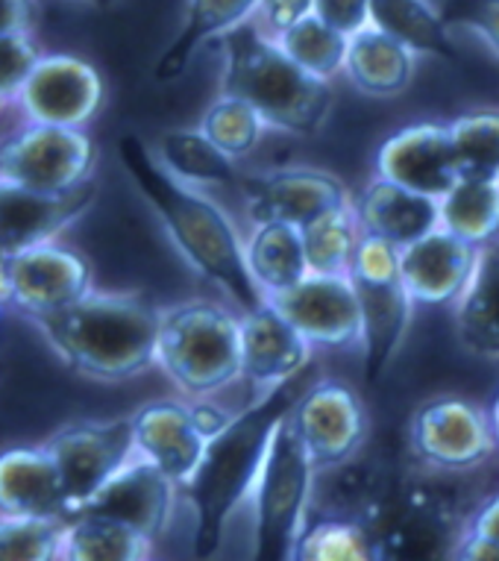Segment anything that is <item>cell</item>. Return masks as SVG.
Returning a JSON list of instances; mask_svg holds the SVG:
<instances>
[{
	"instance_id": "1",
	"label": "cell",
	"mask_w": 499,
	"mask_h": 561,
	"mask_svg": "<svg viewBox=\"0 0 499 561\" xmlns=\"http://www.w3.org/2000/svg\"><path fill=\"white\" fill-rule=\"evenodd\" d=\"M118 157L185 265L221 288L241 314L259 309L265 295L250 276L244 239L221 203L195 185L179 183L139 136L120 138Z\"/></svg>"
},
{
	"instance_id": "2",
	"label": "cell",
	"mask_w": 499,
	"mask_h": 561,
	"mask_svg": "<svg viewBox=\"0 0 499 561\" xmlns=\"http://www.w3.org/2000/svg\"><path fill=\"white\" fill-rule=\"evenodd\" d=\"M309 386L303 374L259 400H250L247 409L235 412L232 424L206 444L195 479L183 488L195 515L192 547L197 559H212L221 550L232 515L253 497L270 444Z\"/></svg>"
},
{
	"instance_id": "3",
	"label": "cell",
	"mask_w": 499,
	"mask_h": 561,
	"mask_svg": "<svg viewBox=\"0 0 499 561\" xmlns=\"http://www.w3.org/2000/svg\"><path fill=\"white\" fill-rule=\"evenodd\" d=\"M165 306L144 291L94 288L68 306L33 323L66 368L94 382H127L156 368L159 327Z\"/></svg>"
},
{
	"instance_id": "4",
	"label": "cell",
	"mask_w": 499,
	"mask_h": 561,
	"mask_svg": "<svg viewBox=\"0 0 499 561\" xmlns=\"http://www.w3.org/2000/svg\"><path fill=\"white\" fill-rule=\"evenodd\" d=\"M221 94L239 98L265 124L291 136H315L333 112V85L297 68L256 21L221 38Z\"/></svg>"
},
{
	"instance_id": "5",
	"label": "cell",
	"mask_w": 499,
	"mask_h": 561,
	"mask_svg": "<svg viewBox=\"0 0 499 561\" xmlns=\"http://www.w3.org/2000/svg\"><path fill=\"white\" fill-rule=\"evenodd\" d=\"M156 368L192 400H206L241 382V314L214 300L165 306Z\"/></svg>"
},
{
	"instance_id": "6",
	"label": "cell",
	"mask_w": 499,
	"mask_h": 561,
	"mask_svg": "<svg viewBox=\"0 0 499 561\" xmlns=\"http://www.w3.org/2000/svg\"><path fill=\"white\" fill-rule=\"evenodd\" d=\"M315 482V465L305 456L294 426L286 421L270 444L259 485L250 497L253 500L250 561H294L297 543L303 538L312 515Z\"/></svg>"
},
{
	"instance_id": "7",
	"label": "cell",
	"mask_w": 499,
	"mask_h": 561,
	"mask_svg": "<svg viewBox=\"0 0 499 561\" xmlns=\"http://www.w3.org/2000/svg\"><path fill=\"white\" fill-rule=\"evenodd\" d=\"M350 279L359 297L364 379L373 386L399 356L417 304L399 274V250L385 241L361 239Z\"/></svg>"
},
{
	"instance_id": "8",
	"label": "cell",
	"mask_w": 499,
	"mask_h": 561,
	"mask_svg": "<svg viewBox=\"0 0 499 561\" xmlns=\"http://www.w3.org/2000/svg\"><path fill=\"white\" fill-rule=\"evenodd\" d=\"M97 145L85 129L24 124L0 138V185L36 194H68L94 183Z\"/></svg>"
},
{
	"instance_id": "9",
	"label": "cell",
	"mask_w": 499,
	"mask_h": 561,
	"mask_svg": "<svg viewBox=\"0 0 499 561\" xmlns=\"http://www.w3.org/2000/svg\"><path fill=\"white\" fill-rule=\"evenodd\" d=\"M45 450L50 453L68 500V520L80 515L120 470L136 459L130 417L109 421H71L47 435Z\"/></svg>"
},
{
	"instance_id": "10",
	"label": "cell",
	"mask_w": 499,
	"mask_h": 561,
	"mask_svg": "<svg viewBox=\"0 0 499 561\" xmlns=\"http://www.w3.org/2000/svg\"><path fill=\"white\" fill-rule=\"evenodd\" d=\"M94 291L92 262L66 241H47L7 259V309L38 323Z\"/></svg>"
},
{
	"instance_id": "11",
	"label": "cell",
	"mask_w": 499,
	"mask_h": 561,
	"mask_svg": "<svg viewBox=\"0 0 499 561\" xmlns=\"http://www.w3.org/2000/svg\"><path fill=\"white\" fill-rule=\"evenodd\" d=\"M408 444L426 468L446 473L479 468L499 450L490 412L453 394L417 405L408 421Z\"/></svg>"
},
{
	"instance_id": "12",
	"label": "cell",
	"mask_w": 499,
	"mask_h": 561,
	"mask_svg": "<svg viewBox=\"0 0 499 561\" xmlns=\"http://www.w3.org/2000/svg\"><path fill=\"white\" fill-rule=\"evenodd\" d=\"M317 473L341 468L368 442L370 417L361 397L338 379H317L305 388L288 417Z\"/></svg>"
},
{
	"instance_id": "13",
	"label": "cell",
	"mask_w": 499,
	"mask_h": 561,
	"mask_svg": "<svg viewBox=\"0 0 499 561\" xmlns=\"http://www.w3.org/2000/svg\"><path fill=\"white\" fill-rule=\"evenodd\" d=\"M239 192L250 227L288 224L305 230L317 218L352 206L350 188L335 174L317 168H277L262 174H244Z\"/></svg>"
},
{
	"instance_id": "14",
	"label": "cell",
	"mask_w": 499,
	"mask_h": 561,
	"mask_svg": "<svg viewBox=\"0 0 499 561\" xmlns=\"http://www.w3.org/2000/svg\"><path fill=\"white\" fill-rule=\"evenodd\" d=\"M103 77L92 62L71 54H45L15 98V106L24 124L85 129L103 110Z\"/></svg>"
},
{
	"instance_id": "15",
	"label": "cell",
	"mask_w": 499,
	"mask_h": 561,
	"mask_svg": "<svg viewBox=\"0 0 499 561\" xmlns=\"http://www.w3.org/2000/svg\"><path fill=\"white\" fill-rule=\"evenodd\" d=\"M312 356L315 347L268 300L241 314V382L253 400L309 374Z\"/></svg>"
},
{
	"instance_id": "16",
	"label": "cell",
	"mask_w": 499,
	"mask_h": 561,
	"mask_svg": "<svg viewBox=\"0 0 499 561\" xmlns=\"http://www.w3.org/2000/svg\"><path fill=\"white\" fill-rule=\"evenodd\" d=\"M312 347H359L361 312L350 276L309 274L297 288L268 300Z\"/></svg>"
},
{
	"instance_id": "17",
	"label": "cell",
	"mask_w": 499,
	"mask_h": 561,
	"mask_svg": "<svg viewBox=\"0 0 499 561\" xmlns=\"http://www.w3.org/2000/svg\"><path fill=\"white\" fill-rule=\"evenodd\" d=\"M376 176L441 201L462 176L446 124H411L385 138L376 153Z\"/></svg>"
},
{
	"instance_id": "18",
	"label": "cell",
	"mask_w": 499,
	"mask_h": 561,
	"mask_svg": "<svg viewBox=\"0 0 499 561\" xmlns=\"http://www.w3.org/2000/svg\"><path fill=\"white\" fill-rule=\"evenodd\" d=\"M136 456L150 461L183 491L195 479L206 453V438L200 435L185 400H153L139 405L130 414Z\"/></svg>"
},
{
	"instance_id": "19",
	"label": "cell",
	"mask_w": 499,
	"mask_h": 561,
	"mask_svg": "<svg viewBox=\"0 0 499 561\" xmlns=\"http://www.w3.org/2000/svg\"><path fill=\"white\" fill-rule=\"evenodd\" d=\"M97 201V183L68 194H36L0 185V253L10 259L30 248L59 241Z\"/></svg>"
},
{
	"instance_id": "20",
	"label": "cell",
	"mask_w": 499,
	"mask_h": 561,
	"mask_svg": "<svg viewBox=\"0 0 499 561\" xmlns=\"http://www.w3.org/2000/svg\"><path fill=\"white\" fill-rule=\"evenodd\" d=\"M179 494H183L179 485H174L150 461L136 456L83 512L120 520V524L132 526L136 533H141L153 543L167 533V526L174 520L176 497Z\"/></svg>"
},
{
	"instance_id": "21",
	"label": "cell",
	"mask_w": 499,
	"mask_h": 561,
	"mask_svg": "<svg viewBox=\"0 0 499 561\" xmlns=\"http://www.w3.org/2000/svg\"><path fill=\"white\" fill-rule=\"evenodd\" d=\"M479 248H473L444 227L399 250V274L415 304L444 306L464 295L476 271Z\"/></svg>"
},
{
	"instance_id": "22",
	"label": "cell",
	"mask_w": 499,
	"mask_h": 561,
	"mask_svg": "<svg viewBox=\"0 0 499 561\" xmlns=\"http://www.w3.org/2000/svg\"><path fill=\"white\" fill-rule=\"evenodd\" d=\"M0 515L68 520L66 488L45 444L0 450Z\"/></svg>"
},
{
	"instance_id": "23",
	"label": "cell",
	"mask_w": 499,
	"mask_h": 561,
	"mask_svg": "<svg viewBox=\"0 0 499 561\" xmlns=\"http://www.w3.org/2000/svg\"><path fill=\"white\" fill-rule=\"evenodd\" d=\"M352 213L364 239L385 241L391 248H408L441 227V206L432 197L408 192L373 176L356 197Z\"/></svg>"
},
{
	"instance_id": "24",
	"label": "cell",
	"mask_w": 499,
	"mask_h": 561,
	"mask_svg": "<svg viewBox=\"0 0 499 561\" xmlns=\"http://www.w3.org/2000/svg\"><path fill=\"white\" fill-rule=\"evenodd\" d=\"M256 7L259 0H185L179 30L153 68L159 83H171L176 77H183L200 47L214 38L221 42L232 30L250 24L256 19Z\"/></svg>"
},
{
	"instance_id": "25",
	"label": "cell",
	"mask_w": 499,
	"mask_h": 561,
	"mask_svg": "<svg viewBox=\"0 0 499 561\" xmlns=\"http://www.w3.org/2000/svg\"><path fill=\"white\" fill-rule=\"evenodd\" d=\"M417 54L388 33L368 27L350 38L344 75L368 98H399L415 80Z\"/></svg>"
},
{
	"instance_id": "26",
	"label": "cell",
	"mask_w": 499,
	"mask_h": 561,
	"mask_svg": "<svg viewBox=\"0 0 499 561\" xmlns=\"http://www.w3.org/2000/svg\"><path fill=\"white\" fill-rule=\"evenodd\" d=\"M455 335L479 359H499V239L479 248L476 271L453 306Z\"/></svg>"
},
{
	"instance_id": "27",
	"label": "cell",
	"mask_w": 499,
	"mask_h": 561,
	"mask_svg": "<svg viewBox=\"0 0 499 561\" xmlns=\"http://www.w3.org/2000/svg\"><path fill=\"white\" fill-rule=\"evenodd\" d=\"M244 259L265 300L286 295L312 274L305 259L303 230L288 224H253L244 239Z\"/></svg>"
},
{
	"instance_id": "28",
	"label": "cell",
	"mask_w": 499,
	"mask_h": 561,
	"mask_svg": "<svg viewBox=\"0 0 499 561\" xmlns=\"http://www.w3.org/2000/svg\"><path fill=\"white\" fill-rule=\"evenodd\" d=\"M159 162L185 185L206 188V185H235L241 183V168L227 157L218 145H212L200 129H167L156 141Z\"/></svg>"
},
{
	"instance_id": "29",
	"label": "cell",
	"mask_w": 499,
	"mask_h": 561,
	"mask_svg": "<svg viewBox=\"0 0 499 561\" xmlns=\"http://www.w3.org/2000/svg\"><path fill=\"white\" fill-rule=\"evenodd\" d=\"M370 27L388 33L417 56L455 59L453 33L429 0H370Z\"/></svg>"
},
{
	"instance_id": "30",
	"label": "cell",
	"mask_w": 499,
	"mask_h": 561,
	"mask_svg": "<svg viewBox=\"0 0 499 561\" xmlns=\"http://www.w3.org/2000/svg\"><path fill=\"white\" fill-rule=\"evenodd\" d=\"M148 538L120 520L89 512L66 520L62 561H148Z\"/></svg>"
},
{
	"instance_id": "31",
	"label": "cell",
	"mask_w": 499,
	"mask_h": 561,
	"mask_svg": "<svg viewBox=\"0 0 499 561\" xmlns=\"http://www.w3.org/2000/svg\"><path fill=\"white\" fill-rule=\"evenodd\" d=\"M441 206V227L473 248L499 239V183L497 180H459Z\"/></svg>"
},
{
	"instance_id": "32",
	"label": "cell",
	"mask_w": 499,
	"mask_h": 561,
	"mask_svg": "<svg viewBox=\"0 0 499 561\" xmlns=\"http://www.w3.org/2000/svg\"><path fill=\"white\" fill-rule=\"evenodd\" d=\"M274 42L282 47V54L297 68H303L305 75L324 80V83L341 75L344 65H347V50H350V38L324 24L315 12L309 19L297 21L294 27L286 30Z\"/></svg>"
},
{
	"instance_id": "33",
	"label": "cell",
	"mask_w": 499,
	"mask_h": 561,
	"mask_svg": "<svg viewBox=\"0 0 499 561\" xmlns=\"http://www.w3.org/2000/svg\"><path fill=\"white\" fill-rule=\"evenodd\" d=\"M361 239L364 236H361L352 206L317 218L303 230L309 271L326 276H350Z\"/></svg>"
},
{
	"instance_id": "34",
	"label": "cell",
	"mask_w": 499,
	"mask_h": 561,
	"mask_svg": "<svg viewBox=\"0 0 499 561\" xmlns=\"http://www.w3.org/2000/svg\"><path fill=\"white\" fill-rule=\"evenodd\" d=\"M462 180H499V110H473L446 124Z\"/></svg>"
},
{
	"instance_id": "35",
	"label": "cell",
	"mask_w": 499,
	"mask_h": 561,
	"mask_svg": "<svg viewBox=\"0 0 499 561\" xmlns=\"http://www.w3.org/2000/svg\"><path fill=\"white\" fill-rule=\"evenodd\" d=\"M294 561H382L376 538L352 517H317L305 526Z\"/></svg>"
},
{
	"instance_id": "36",
	"label": "cell",
	"mask_w": 499,
	"mask_h": 561,
	"mask_svg": "<svg viewBox=\"0 0 499 561\" xmlns=\"http://www.w3.org/2000/svg\"><path fill=\"white\" fill-rule=\"evenodd\" d=\"M197 129L212 145H218L227 157L239 162V159L253 157L259 150V145L265 141L268 124H265V118L250 103L239 101V98H230V94H218L214 103H209V110L204 112Z\"/></svg>"
},
{
	"instance_id": "37",
	"label": "cell",
	"mask_w": 499,
	"mask_h": 561,
	"mask_svg": "<svg viewBox=\"0 0 499 561\" xmlns=\"http://www.w3.org/2000/svg\"><path fill=\"white\" fill-rule=\"evenodd\" d=\"M66 520L0 515V561H62Z\"/></svg>"
},
{
	"instance_id": "38",
	"label": "cell",
	"mask_w": 499,
	"mask_h": 561,
	"mask_svg": "<svg viewBox=\"0 0 499 561\" xmlns=\"http://www.w3.org/2000/svg\"><path fill=\"white\" fill-rule=\"evenodd\" d=\"M438 12L450 33H471L481 45H488L490 54L499 56V0H441Z\"/></svg>"
},
{
	"instance_id": "39",
	"label": "cell",
	"mask_w": 499,
	"mask_h": 561,
	"mask_svg": "<svg viewBox=\"0 0 499 561\" xmlns=\"http://www.w3.org/2000/svg\"><path fill=\"white\" fill-rule=\"evenodd\" d=\"M42 56L33 33L0 36V101L15 103Z\"/></svg>"
},
{
	"instance_id": "40",
	"label": "cell",
	"mask_w": 499,
	"mask_h": 561,
	"mask_svg": "<svg viewBox=\"0 0 499 561\" xmlns=\"http://www.w3.org/2000/svg\"><path fill=\"white\" fill-rule=\"evenodd\" d=\"M315 10V0H259L256 7V27L265 36L277 38L291 30L297 21H303Z\"/></svg>"
},
{
	"instance_id": "41",
	"label": "cell",
	"mask_w": 499,
	"mask_h": 561,
	"mask_svg": "<svg viewBox=\"0 0 499 561\" xmlns=\"http://www.w3.org/2000/svg\"><path fill=\"white\" fill-rule=\"evenodd\" d=\"M312 12L347 38L370 27V0H315Z\"/></svg>"
},
{
	"instance_id": "42",
	"label": "cell",
	"mask_w": 499,
	"mask_h": 561,
	"mask_svg": "<svg viewBox=\"0 0 499 561\" xmlns=\"http://www.w3.org/2000/svg\"><path fill=\"white\" fill-rule=\"evenodd\" d=\"M36 21V0H0V36H10V33H33Z\"/></svg>"
},
{
	"instance_id": "43",
	"label": "cell",
	"mask_w": 499,
	"mask_h": 561,
	"mask_svg": "<svg viewBox=\"0 0 499 561\" xmlns=\"http://www.w3.org/2000/svg\"><path fill=\"white\" fill-rule=\"evenodd\" d=\"M192 414H195V424L206 442H212L214 435H221L223 430L232 424V417H235V412H230L227 405H221L218 400H212V397H206V400H192Z\"/></svg>"
},
{
	"instance_id": "44",
	"label": "cell",
	"mask_w": 499,
	"mask_h": 561,
	"mask_svg": "<svg viewBox=\"0 0 499 561\" xmlns=\"http://www.w3.org/2000/svg\"><path fill=\"white\" fill-rule=\"evenodd\" d=\"M450 561H499V543L464 529Z\"/></svg>"
},
{
	"instance_id": "45",
	"label": "cell",
	"mask_w": 499,
	"mask_h": 561,
	"mask_svg": "<svg viewBox=\"0 0 499 561\" xmlns=\"http://www.w3.org/2000/svg\"><path fill=\"white\" fill-rule=\"evenodd\" d=\"M467 529L499 543V491L473 512L471 520H467Z\"/></svg>"
},
{
	"instance_id": "46",
	"label": "cell",
	"mask_w": 499,
	"mask_h": 561,
	"mask_svg": "<svg viewBox=\"0 0 499 561\" xmlns=\"http://www.w3.org/2000/svg\"><path fill=\"white\" fill-rule=\"evenodd\" d=\"M7 306V256L0 253V309Z\"/></svg>"
},
{
	"instance_id": "47",
	"label": "cell",
	"mask_w": 499,
	"mask_h": 561,
	"mask_svg": "<svg viewBox=\"0 0 499 561\" xmlns=\"http://www.w3.org/2000/svg\"><path fill=\"white\" fill-rule=\"evenodd\" d=\"M80 3H85V7H92V10H112L118 0H80Z\"/></svg>"
},
{
	"instance_id": "48",
	"label": "cell",
	"mask_w": 499,
	"mask_h": 561,
	"mask_svg": "<svg viewBox=\"0 0 499 561\" xmlns=\"http://www.w3.org/2000/svg\"><path fill=\"white\" fill-rule=\"evenodd\" d=\"M490 421H494V433H497V447H499V397H497V403H494V409H490Z\"/></svg>"
},
{
	"instance_id": "49",
	"label": "cell",
	"mask_w": 499,
	"mask_h": 561,
	"mask_svg": "<svg viewBox=\"0 0 499 561\" xmlns=\"http://www.w3.org/2000/svg\"><path fill=\"white\" fill-rule=\"evenodd\" d=\"M3 106H7V103H3V101H0V110H3Z\"/></svg>"
},
{
	"instance_id": "50",
	"label": "cell",
	"mask_w": 499,
	"mask_h": 561,
	"mask_svg": "<svg viewBox=\"0 0 499 561\" xmlns=\"http://www.w3.org/2000/svg\"><path fill=\"white\" fill-rule=\"evenodd\" d=\"M497 183H499V180H497Z\"/></svg>"
}]
</instances>
